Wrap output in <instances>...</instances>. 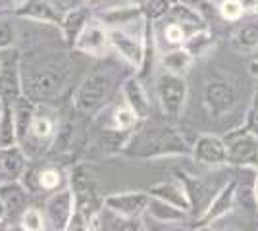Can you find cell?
I'll use <instances>...</instances> for the list:
<instances>
[{"label": "cell", "instance_id": "cell-1", "mask_svg": "<svg viewBox=\"0 0 258 231\" xmlns=\"http://www.w3.org/2000/svg\"><path fill=\"white\" fill-rule=\"evenodd\" d=\"M123 152L139 160H160L170 156H191V144L173 127L135 129L123 146Z\"/></svg>", "mask_w": 258, "mask_h": 231}, {"label": "cell", "instance_id": "cell-2", "mask_svg": "<svg viewBox=\"0 0 258 231\" xmlns=\"http://www.w3.org/2000/svg\"><path fill=\"white\" fill-rule=\"evenodd\" d=\"M74 77L76 64L70 58H54L44 62L27 77H23V95L37 104L48 102L62 97Z\"/></svg>", "mask_w": 258, "mask_h": 231}, {"label": "cell", "instance_id": "cell-3", "mask_svg": "<svg viewBox=\"0 0 258 231\" xmlns=\"http://www.w3.org/2000/svg\"><path fill=\"white\" fill-rule=\"evenodd\" d=\"M118 87V73L114 67H97L87 73L74 93V108L83 116H93L106 106Z\"/></svg>", "mask_w": 258, "mask_h": 231}, {"label": "cell", "instance_id": "cell-4", "mask_svg": "<svg viewBox=\"0 0 258 231\" xmlns=\"http://www.w3.org/2000/svg\"><path fill=\"white\" fill-rule=\"evenodd\" d=\"M227 152V166H237L241 170L258 172V135L250 131L247 125H239L227 131L224 137Z\"/></svg>", "mask_w": 258, "mask_h": 231}, {"label": "cell", "instance_id": "cell-5", "mask_svg": "<svg viewBox=\"0 0 258 231\" xmlns=\"http://www.w3.org/2000/svg\"><path fill=\"white\" fill-rule=\"evenodd\" d=\"M189 97V85L185 75L170 73V71H160L156 77V99L160 104V110L166 118L177 120L185 110Z\"/></svg>", "mask_w": 258, "mask_h": 231}, {"label": "cell", "instance_id": "cell-6", "mask_svg": "<svg viewBox=\"0 0 258 231\" xmlns=\"http://www.w3.org/2000/svg\"><path fill=\"white\" fill-rule=\"evenodd\" d=\"M237 87L227 77H208L203 87V104L212 118H222L237 106Z\"/></svg>", "mask_w": 258, "mask_h": 231}, {"label": "cell", "instance_id": "cell-7", "mask_svg": "<svg viewBox=\"0 0 258 231\" xmlns=\"http://www.w3.org/2000/svg\"><path fill=\"white\" fill-rule=\"evenodd\" d=\"M70 189L76 197V208L83 212L89 220H95L100 208L104 206V197L100 195L97 183L91 179L85 168L79 166L70 174Z\"/></svg>", "mask_w": 258, "mask_h": 231}, {"label": "cell", "instance_id": "cell-8", "mask_svg": "<svg viewBox=\"0 0 258 231\" xmlns=\"http://www.w3.org/2000/svg\"><path fill=\"white\" fill-rule=\"evenodd\" d=\"M56 135H58V120L54 118L52 112L44 110V108H41V104H37V110L33 114L27 135L20 146H23V150L29 146L31 150L41 154L54 143Z\"/></svg>", "mask_w": 258, "mask_h": 231}, {"label": "cell", "instance_id": "cell-9", "mask_svg": "<svg viewBox=\"0 0 258 231\" xmlns=\"http://www.w3.org/2000/svg\"><path fill=\"white\" fill-rule=\"evenodd\" d=\"M175 177L181 181L183 187H185V193H187V198H189V214L193 216L195 220H199L205 214V210L208 208L210 200L220 191V187H214V183L210 179H206V177L191 176V174L181 172V170L175 172Z\"/></svg>", "mask_w": 258, "mask_h": 231}, {"label": "cell", "instance_id": "cell-10", "mask_svg": "<svg viewBox=\"0 0 258 231\" xmlns=\"http://www.w3.org/2000/svg\"><path fill=\"white\" fill-rule=\"evenodd\" d=\"M74 50L79 54L93 56V58H104L112 52L110 46V29L104 23L98 20L97 16H93L87 22L85 29L77 37Z\"/></svg>", "mask_w": 258, "mask_h": 231}, {"label": "cell", "instance_id": "cell-11", "mask_svg": "<svg viewBox=\"0 0 258 231\" xmlns=\"http://www.w3.org/2000/svg\"><path fill=\"white\" fill-rule=\"evenodd\" d=\"M43 212L50 229L66 231L74 212H76V197H74V191L70 189V185L56 193H50V197L44 202Z\"/></svg>", "mask_w": 258, "mask_h": 231}, {"label": "cell", "instance_id": "cell-12", "mask_svg": "<svg viewBox=\"0 0 258 231\" xmlns=\"http://www.w3.org/2000/svg\"><path fill=\"white\" fill-rule=\"evenodd\" d=\"M151 195L147 191H121L104 197V206L119 218H141L147 214Z\"/></svg>", "mask_w": 258, "mask_h": 231}, {"label": "cell", "instance_id": "cell-13", "mask_svg": "<svg viewBox=\"0 0 258 231\" xmlns=\"http://www.w3.org/2000/svg\"><path fill=\"white\" fill-rule=\"evenodd\" d=\"M110 46L112 52L118 54L129 67L139 71L143 62V35L127 29H110Z\"/></svg>", "mask_w": 258, "mask_h": 231}, {"label": "cell", "instance_id": "cell-14", "mask_svg": "<svg viewBox=\"0 0 258 231\" xmlns=\"http://www.w3.org/2000/svg\"><path fill=\"white\" fill-rule=\"evenodd\" d=\"M191 158L197 164L208 166V168H220L227 164V152L224 139L205 133L201 137H197V141L191 144Z\"/></svg>", "mask_w": 258, "mask_h": 231}, {"label": "cell", "instance_id": "cell-15", "mask_svg": "<svg viewBox=\"0 0 258 231\" xmlns=\"http://www.w3.org/2000/svg\"><path fill=\"white\" fill-rule=\"evenodd\" d=\"M235 191H237V179H229L226 181L220 191L214 195V198L210 200L208 208L205 210V214L197 220V225H212L218 220L226 218L227 214H231L233 208L237 206L235 200Z\"/></svg>", "mask_w": 258, "mask_h": 231}, {"label": "cell", "instance_id": "cell-16", "mask_svg": "<svg viewBox=\"0 0 258 231\" xmlns=\"http://www.w3.org/2000/svg\"><path fill=\"white\" fill-rule=\"evenodd\" d=\"M29 170V156L23 146H0V183L22 181Z\"/></svg>", "mask_w": 258, "mask_h": 231}, {"label": "cell", "instance_id": "cell-17", "mask_svg": "<svg viewBox=\"0 0 258 231\" xmlns=\"http://www.w3.org/2000/svg\"><path fill=\"white\" fill-rule=\"evenodd\" d=\"M108 29H127L129 25L145 22L143 6L129 2L125 6H110L95 14Z\"/></svg>", "mask_w": 258, "mask_h": 231}, {"label": "cell", "instance_id": "cell-18", "mask_svg": "<svg viewBox=\"0 0 258 231\" xmlns=\"http://www.w3.org/2000/svg\"><path fill=\"white\" fill-rule=\"evenodd\" d=\"M14 16L22 18V20H29V22L50 23V25L60 27L64 12L50 0H25L22 6L14 12Z\"/></svg>", "mask_w": 258, "mask_h": 231}, {"label": "cell", "instance_id": "cell-19", "mask_svg": "<svg viewBox=\"0 0 258 231\" xmlns=\"http://www.w3.org/2000/svg\"><path fill=\"white\" fill-rule=\"evenodd\" d=\"M23 97V77L22 66H20V56H6V64L0 71V99L18 102Z\"/></svg>", "mask_w": 258, "mask_h": 231}, {"label": "cell", "instance_id": "cell-20", "mask_svg": "<svg viewBox=\"0 0 258 231\" xmlns=\"http://www.w3.org/2000/svg\"><path fill=\"white\" fill-rule=\"evenodd\" d=\"M121 99L131 110L137 114L141 121H147L151 116V99L147 95V89L143 85V79L137 73L123 79L121 83Z\"/></svg>", "mask_w": 258, "mask_h": 231}, {"label": "cell", "instance_id": "cell-21", "mask_svg": "<svg viewBox=\"0 0 258 231\" xmlns=\"http://www.w3.org/2000/svg\"><path fill=\"white\" fill-rule=\"evenodd\" d=\"M23 177H29L33 183V191H46V193H56L60 189H66L70 185V176L58 166H44L41 170L29 168ZM31 191V193H33Z\"/></svg>", "mask_w": 258, "mask_h": 231}, {"label": "cell", "instance_id": "cell-22", "mask_svg": "<svg viewBox=\"0 0 258 231\" xmlns=\"http://www.w3.org/2000/svg\"><path fill=\"white\" fill-rule=\"evenodd\" d=\"M93 18V14L85 6H72L64 12L62 16V23H60V33L64 43L74 50V44H76L77 37L81 35V31L85 29L87 22Z\"/></svg>", "mask_w": 258, "mask_h": 231}, {"label": "cell", "instance_id": "cell-23", "mask_svg": "<svg viewBox=\"0 0 258 231\" xmlns=\"http://www.w3.org/2000/svg\"><path fill=\"white\" fill-rule=\"evenodd\" d=\"M0 200L4 202L8 220H20L23 210L27 208L29 200V191L22 181H12V183H0Z\"/></svg>", "mask_w": 258, "mask_h": 231}, {"label": "cell", "instance_id": "cell-24", "mask_svg": "<svg viewBox=\"0 0 258 231\" xmlns=\"http://www.w3.org/2000/svg\"><path fill=\"white\" fill-rule=\"evenodd\" d=\"M141 35H143V62L137 71V75L141 79H147L149 75H152L154 69V62H156V54H158V39H156V23L152 20L143 22L141 27Z\"/></svg>", "mask_w": 258, "mask_h": 231}, {"label": "cell", "instance_id": "cell-25", "mask_svg": "<svg viewBox=\"0 0 258 231\" xmlns=\"http://www.w3.org/2000/svg\"><path fill=\"white\" fill-rule=\"evenodd\" d=\"M147 193L154 198H160L168 204H173L177 208L185 210L189 214V198H187V193H185V187L183 183L175 177V179H170V181H160V183H154L147 189Z\"/></svg>", "mask_w": 258, "mask_h": 231}, {"label": "cell", "instance_id": "cell-26", "mask_svg": "<svg viewBox=\"0 0 258 231\" xmlns=\"http://www.w3.org/2000/svg\"><path fill=\"white\" fill-rule=\"evenodd\" d=\"M164 20L179 23V25H183L189 33H193L197 29L208 27L205 22V18H203V14H201V10H197V8L189 6V4H183V2H173L170 12H168V16H166Z\"/></svg>", "mask_w": 258, "mask_h": 231}, {"label": "cell", "instance_id": "cell-27", "mask_svg": "<svg viewBox=\"0 0 258 231\" xmlns=\"http://www.w3.org/2000/svg\"><path fill=\"white\" fill-rule=\"evenodd\" d=\"M231 46L239 54L258 50V16L243 22L231 35Z\"/></svg>", "mask_w": 258, "mask_h": 231}, {"label": "cell", "instance_id": "cell-28", "mask_svg": "<svg viewBox=\"0 0 258 231\" xmlns=\"http://www.w3.org/2000/svg\"><path fill=\"white\" fill-rule=\"evenodd\" d=\"M18 141V123L14 102L0 99V146H14Z\"/></svg>", "mask_w": 258, "mask_h": 231}, {"label": "cell", "instance_id": "cell-29", "mask_svg": "<svg viewBox=\"0 0 258 231\" xmlns=\"http://www.w3.org/2000/svg\"><path fill=\"white\" fill-rule=\"evenodd\" d=\"M160 64L166 71L170 73H177V75H187L191 66L195 64V58L185 46H175V48H168L164 50L160 56Z\"/></svg>", "mask_w": 258, "mask_h": 231}, {"label": "cell", "instance_id": "cell-30", "mask_svg": "<svg viewBox=\"0 0 258 231\" xmlns=\"http://www.w3.org/2000/svg\"><path fill=\"white\" fill-rule=\"evenodd\" d=\"M147 214L151 216L152 220L160 221V223H168V225H173V223H183L187 220V212L173 204H168L160 198L151 197L149 200V206H147Z\"/></svg>", "mask_w": 258, "mask_h": 231}, {"label": "cell", "instance_id": "cell-31", "mask_svg": "<svg viewBox=\"0 0 258 231\" xmlns=\"http://www.w3.org/2000/svg\"><path fill=\"white\" fill-rule=\"evenodd\" d=\"M183 46L187 48V52L193 56L195 60L197 58H205V56L212 52V48L216 46V35L210 31V27L197 29V31L187 35Z\"/></svg>", "mask_w": 258, "mask_h": 231}, {"label": "cell", "instance_id": "cell-32", "mask_svg": "<svg viewBox=\"0 0 258 231\" xmlns=\"http://www.w3.org/2000/svg\"><path fill=\"white\" fill-rule=\"evenodd\" d=\"M141 120L137 118V114L129 108L127 104H119L114 108L112 112V129L118 133H125V135H131L139 127Z\"/></svg>", "mask_w": 258, "mask_h": 231}, {"label": "cell", "instance_id": "cell-33", "mask_svg": "<svg viewBox=\"0 0 258 231\" xmlns=\"http://www.w3.org/2000/svg\"><path fill=\"white\" fill-rule=\"evenodd\" d=\"M187 35H189V31H187L183 25H179V23H175V22H170V20H168V23H164L162 27L156 25V39H162L170 48L183 46Z\"/></svg>", "mask_w": 258, "mask_h": 231}, {"label": "cell", "instance_id": "cell-34", "mask_svg": "<svg viewBox=\"0 0 258 231\" xmlns=\"http://www.w3.org/2000/svg\"><path fill=\"white\" fill-rule=\"evenodd\" d=\"M18 225L25 231H46V227H48L44 212L41 208H35V206H27L23 210V214L18 220Z\"/></svg>", "mask_w": 258, "mask_h": 231}, {"label": "cell", "instance_id": "cell-35", "mask_svg": "<svg viewBox=\"0 0 258 231\" xmlns=\"http://www.w3.org/2000/svg\"><path fill=\"white\" fill-rule=\"evenodd\" d=\"M218 14L224 22L229 23H237L243 20V16L247 14L243 4L239 0H220L218 2Z\"/></svg>", "mask_w": 258, "mask_h": 231}, {"label": "cell", "instance_id": "cell-36", "mask_svg": "<svg viewBox=\"0 0 258 231\" xmlns=\"http://www.w3.org/2000/svg\"><path fill=\"white\" fill-rule=\"evenodd\" d=\"M173 0H147L143 4V12H145V18L147 20H152V22H162L168 12L172 8Z\"/></svg>", "mask_w": 258, "mask_h": 231}, {"label": "cell", "instance_id": "cell-37", "mask_svg": "<svg viewBox=\"0 0 258 231\" xmlns=\"http://www.w3.org/2000/svg\"><path fill=\"white\" fill-rule=\"evenodd\" d=\"M16 39H18V33H16L14 23L8 18H0V52L14 48Z\"/></svg>", "mask_w": 258, "mask_h": 231}, {"label": "cell", "instance_id": "cell-38", "mask_svg": "<svg viewBox=\"0 0 258 231\" xmlns=\"http://www.w3.org/2000/svg\"><path fill=\"white\" fill-rule=\"evenodd\" d=\"M66 231H93V220H89L83 212H79V210L76 208V212H74V216H72V220L68 223Z\"/></svg>", "mask_w": 258, "mask_h": 231}, {"label": "cell", "instance_id": "cell-39", "mask_svg": "<svg viewBox=\"0 0 258 231\" xmlns=\"http://www.w3.org/2000/svg\"><path fill=\"white\" fill-rule=\"evenodd\" d=\"M245 125H247L250 131H254L258 135V91L252 97V102L247 110V118H245Z\"/></svg>", "mask_w": 258, "mask_h": 231}, {"label": "cell", "instance_id": "cell-40", "mask_svg": "<svg viewBox=\"0 0 258 231\" xmlns=\"http://www.w3.org/2000/svg\"><path fill=\"white\" fill-rule=\"evenodd\" d=\"M116 218V231H145V223L141 218Z\"/></svg>", "mask_w": 258, "mask_h": 231}, {"label": "cell", "instance_id": "cell-41", "mask_svg": "<svg viewBox=\"0 0 258 231\" xmlns=\"http://www.w3.org/2000/svg\"><path fill=\"white\" fill-rule=\"evenodd\" d=\"M25 0H0V14H12L22 6Z\"/></svg>", "mask_w": 258, "mask_h": 231}, {"label": "cell", "instance_id": "cell-42", "mask_svg": "<svg viewBox=\"0 0 258 231\" xmlns=\"http://www.w3.org/2000/svg\"><path fill=\"white\" fill-rule=\"evenodd\" d=\"M79 6H85L89 10H104V8H110L108 6V0H77Z\"/></svg>", "mask_w": 258, "mask_h": 231}, {"label": "cell", "instance_id": "cell-43", "mask_svg": "<svg viewBox=\"0 0 258 231\" xmlns=\"http://www.w3.org/2000/svg\"><path fill=\"white\" fill-rule=\"evenodd\" d=\"M241 4H243V8H245V12H252L254 14V10H256V0H239Z\"/></svg>", "mask_w": 258, "mask_h": 231}, {"label": "cell", "instance_id": "cell-44", "mask_svg": "<svg viewBox=\"0 0 258 231\" xmlns=\"http://www.w3.org/2000/svg\"><path fill=\"white\" fill-rule=\"evenodd\" d=\"M248 73L254 77V79H258V58L250 60V64H248Z\"/></svg>", "mask_w": 258, "mask_h": 231}, {"label": "cell", "instance_id": "cell-45", "mask_svg": "<svg viewBox=\"0 0 258 231\" xmlns=\"http://www.w3.org/2000/svg\"><path fill=\"white\" fill-rule=\"evenodd\" d=\"M12 227H14V221L12 220H0V231H12Z\"/></svg>", "mask_w": 258, "mask_h": 231}, {"label": "cell", "instance_id": "cell-46", "mask_svg": "<svg viewBox=\"0 0 258 231\" xmlns=\"http://www.w3.org/2000/svg\"><path fill=\"white\" fill-rule=\"evenodd\" d=\"M166 231H191L189 227H185V225H179V223H173V225H170Z\"/></svg>", "mask_w": 258, "mask_h": 231}, {"label": "cell", "instance_id": "cell-47", "mask_svg": "<svg viewBox=\"0 0 258 231\" xmlns=\"http://www.w3.org/2000/svg\"><path fill=\"white\" fill-rule=\"evenodd\" d=\"M8 218V212H6V206H4V202L0 200V220H6Z\"/></svg>", "mask_w": 258, "mask_h": 231}, {"label": "cell", "instance_id": "cell-48", "mask_svg": "<svg viewBox=\"0 0 258 231\" xmlns=\"http://www.w3.org/2000/svg\"><path fill=\"white\" fill-rule=\"evenodd\" d=\"M195 231H216V227L214 225H197Z\"/></svg>", "mask_w": 258, "mask_h": 231}, {"label": "cell", "instance_id": "cell-49", "mask_svg": "<svg viewBox=\"0 0 258 231\" xmlns=\"http://www.w3.org/2000/svg\"><path fill=\"white\" fill-rule=\"evenodd\" d=\"M50 2H54V4H56V6L60 8V10L64 12V10H66V8H64V4H66V2H70V0H50Z\"/></svg>", "mask_w": 258, "mask_h": 231}, {"label": "cell", "instance_id": "cell-50", "mask_svg": "<svg viewBox=\"0 0 258 231\" xmlns=\"http://www.w3.org/2000/svg\"><path fill=\"white\" fill-rule=\"evenodd\" d=\"M254 193H256V206H258V172H256V179H254Z\"/></svg>", "mask_w": 258, "mask_h": 231}, {"label": "cell", "instance_id": "cell-51", "mask_svg": "<svg viewBox=\"0 0 258 231\" xmlns=\"http://www.w3.org/2000/svg\"><path fill=\"white\" fill-rule=\"evenodd\" d=\"M129 2H133V4H139V6H143L147 0H129Z\"/></svg>", "mask_w": 258, "mask_h": 231}, {"label": "cell", "instance_id": "cell-52", "mask_svg": "<svg viewBox=\"0 0 258 231\" xmlns=\"http://www.w3.org/2000/svg\"><path fill=\"white\" fill-rule=\"evenodd\" d=\"M254 14L258 16V0H256V10H254Z\"/></svg>", "mask_w": 258, "mask_h": 231}, {"label": "cell", "instance_id": "cell-53", "mask_svg": "<svg viewBox=\"0 0 258 231\" xmlns=\"http://www.w3.org/2000/svg\"><path fill=\"white\" fill-rule=\"evenodd\" d=\"M226 231H237V229H226Z\"/></svg>", "mask_w": 258, "mask_h": 231}, {"label": "cell", "instance_id": "cell-54", "mask_svg": "<svg viewBox=\"0 0 258 231\" xmlns=\"http://www.w3.org/2000/svg\"><path fill=\"white\" fill-rule=\"evenodd\" d=\"M212 2H214V0H212ZM218 2H220V0H218Z\"/></svg>", "mask_w": 258, "mask_h": 231}]
</instances>
